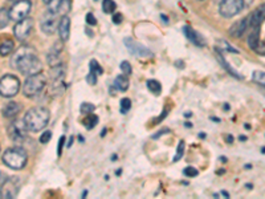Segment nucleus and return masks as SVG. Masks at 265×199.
I'll list each match as a JSON object with an SVG mask.
<instances>
[{
	"label": "nucleus",
	"instance_id": "nucleus-1",
	"mask_svg": "<svg viewBox=\"0 0 265 199\" xmlns=\"http://www.w3.org/2000/svg\"><path fill=\"white\" fill-rule=\"evenodd\" d=\"M11 65L22 72L24 76H33L42 73L43 63L40 61L35 51L29 47H20L11 60Z\"/></svg>",
	"mask_w": 265,
	"mask_h": 199
},
{
	"label": "nucleus",
	"instance_id": "nucleus-2",
	"mask_svg": "<svg viewBox=\"0 0 265 199\" xmlns=\"http://www.w3.org/2000/svg\"><path fill=\"white\" fill-rule=\"evenodd\" d=\"M49 118H51V114H49V110L47 108L35 106L26 113L23 120H24V124H26L29 132H40L48 125Z\"/></svg>",
	"mask_w": 265,
	"mask_h": 199
},
{
	"label": "nucleus",
	"instance_id": "nucleus-3",
	"mask_svg": "<svg viewBox=\"0 0 265 199\" xmlns=\"http://www.w3.org/2000/svg\"><path fill=\"white\" fill-rule=\"evenodd\" d=\"M2 160H3V164L12 170H22L27 165L28 154L23 148L15 146V148L7 149L2 155Z\"/></svg>",
	"mask_w": 265,
	"mask_h": 199
},
{
	"label": "nucleus",
	"instance_id": "nucleus-4",
	"mask_svg": "<svg viewBox=\"0 0 265 199\" xmlns=\"http://www.w3.org/2000/svg\"><path fill=\"white\" fill-rule=\"evenodd\" d=\"M47 87V77L43 73L28 76L23 85V93L26 97H36Z\"/></svg>",
	"mask_w": 265,
	"mask_h": 199
},
{
	"label": "nucleus",
	"instance_id": "nucleus-5",
	"mask_svg": "<svg viewBox=\"0 0 265 199\" xmlns=\"http://www.w3.org/2000/svg\"><path fill=\"white\" fill-rule=\"evenodd\" d=\"M20 80L13 74H6L0 80V93L3 97H13L19 93Z\"/></svg>",
	"mask_w": 265,
	"mask_h": 199
},
{
	"label": "nucleus",
	"instance_id": "nucleus-6",
	"mask_svg": "<svg viewBox=\"0 0 265 199\" xmlns=\"http://www.w3.org/2000/svg\"><path fill=\"white\" fill-rule=\"evenodd\" d=\"M246 7L244 0H221L219 6V13L223 17H232L243 11Z\"/></svg>",
	"mask_w": 265,
	"mask_h": 199
},
{
	"label": "nucleus",
	"instance_id": "nucleus-7",
	"mask_svg": "<svg viewBox=\"0 0 265 199\" xmlns=\"http://www.w3.org/2000/svg\"><path fill=\"white\" fill-rule=\"evenodd\" d=\"M31 7H32V4H31L29 0H19V2H16L10 10L11 19L15 20V22H20V20L28 17Z\"/></svg>",
	"mask_w": 265,
	"mask_h": 199
},
{
	"label": "nucleus",
	"instance_id": "nucleus-8",
	"mask_svg": "<svg viewBox=\"0 0 265 199\" xmlns=\"http://www.w3.org/2000/svg\"><path fill=\"white\" fill-rule=\"evenodd\" d=\"M27 130H28V128L24 124V120L23 121L16 120L8 126V135L15 144H22L27 138Z\"/></svg>",
	"mask_w": 265,
	"mask_h": 199
},
{
	"label": "nucleus",
	"instance_id": "nucleus-9",
	"mask_svg": "<svg viewBox=\"0 0 265 199\" xmlns=\"http://www.w3.org/2000/svg\"><path fill=\"white\" fill-rule=\"evenodd\" d=\"M58 13L51 10H47L42 19V31L45 35H52L58 28Z\"/></svg>",
	"mask_w": 265,
	"mask_h": 199
},
{
	"label": "nucleus",
	"instance_id": "nucleus-10",
	"mask_svg": "<svg viewBox=\"0 0 265 199\" xmlns=\"http://www.w3.org/2000/svg\"><path fill=\"white\" fill-rule=\"evenodd\" d=\"M125 45H126V48L129 49L131 55L137 56V57H141V58H150L153 57L154 53L150 51V49L145 47V45L139 44V43L134 42L133 39H125Z\"/></svg>",
	"mask_w": 265,
	"mask_h": 199
},
{
	"label": "nucleus",
	"instance_id": "nucleus-11",
	"mask_svg": "<svg viewBox=\"0 0 265 199\" xmlns=\"http://www.w3.org/2000/svg\"><path fill=\"white\" fill-rule=\"evenodd\" d=\"M32 28L33 20L31 19V17H26V19L17 22V24L15 26V28H13V33H15L17 40L23 42V40H26L27 37H28L31 31H32Z\"/></svg>",
	"mask_w": 265,
	"mask_h": 199
},
{
	"label": "nucleus",
	"instance_id": "nucleus-12",
	"mask_svg": "<svg viewBox=\"0 0 265 199\" xmlns=\"http://www.w3.org/2000/svg\"><path fill=\"white\" fill-rule=\"evenodd\" d=\"M19 191V180L16 177L7 180L4 185H2V198L12 199L16 196Z\"/></svg>",
	"mask_w": 265,
	"mask_h": 199
},
{
	"label": "nucleus",
	"instance_id": "nucleus-13",
	"mask_svg": "<svg viewBox=\"0 0 265 199\" xmlns=\"http://www.w3.org/2000/svg\"><path fill=\"white\" fill-rule=\"evenodd\" d=\"M249 28H256L261 26V23L265 20V4L260 6L257 10L253 11L248 16Z\"/></svg>",
	"mask_w": 265,
	"mask_h": 199
},
{
	"label": "nucleus",
	"instance_id": "nucleus-14",
	"mask_svg": "<svg viewBox=\"0 0 265 199\" xmlns=\"http://www.w3.org/2000/svg\"><path fill=\"white\" fill-rule=\"evenodd\" d=\"M247 28H249L248 16L241 19L240 22L235 23V24L230 28V35L232 36V37H235V39H239V37L243 36V33L246 32Z\"/></svg>",
	"mask_w": 265,
	"mask_h": 199
},
{
	"label": "nucleus",
	"instance_id": "nucleus-15",
	"mask_svg": "<svg viewBox=\"0 0 265 199\" xmlns=\"http://www.w3.org/2000/svg\"><path fill=\"white\" fill-rule=\"evenodd\" d=\"M183 32H185L186 37L192 43V44L198 45V47H206V40L203 39V36L200 33H198L196 31L191 28L190 26H186L183 28Z\"/></svg>",
	"mask_w": 265,
	"mask_h": 199
},
{
	"label": "nucleus",
	"instance_id": "nucleus-16",
	"mask_svg": "<svg viewBox=\"0 0 265 199\" xmlns=\"http://www.w3.org/2000/svg\"><path fill=\"white\" fill-rule=\"evenodd\" d=\"M58 35H60L63 42L69 40V36H71V19L67 15L61 16L60 23H58Z\"/></svg>",
	"mask_w": 265,
	"mask_h": 199
},
{
	"label": "nucleus",
	"instance_id": "nucleus-17",
	"mask_svg": "<svg viewBox=\"0 0 265 199\" xmlns=\"http://www.w3.org/2000/svg\"><path fill=\"white\" fill-rule=\"evenodd\" d=\"M22 112V105L16 101H10L8 104H6L3 108V116L6 118H13L16 117L19 113Z\"/></svg>",
	"mask_w": 265,
	"mask_h": 199
},
{
	"label": "nucleus",
	"instance_id": "nucleus-18",
	"mask_svg": "<svg viewBox=\"0 0 265 199\" xmlns=\"http://www.w3.org/2000/svg\"><path fill=\"white\" fill-rule=\"evenodd\" d=\"M251 29H252V31H251V33H249L248 36V45L253 51H256L260 44V27H256V28Z\"/></svg>",
	"mask_w": 265,
	"mask_h": 199
},
{
	"label": "nucleus",
	"instance_id": "nucleus-19",
	"mask_svg": "<svg viewBox=\"0 0 265 199\" xmlns=\"http://www.w3.org/2000/svg\"><path fill=\"white\" fill-rule=\"evenodd\" d=\"M60 52L61 49H56V48H52L51 52L48 53L47 58H48V64L51 65L52 68L53 67H57V65L61 64V60H60Z\"/></svg>",
	"mask_w": 265,
	"mask_h": 199
},
{
	"label": "nucleus",
	"instance_id": "nucleus-20",
	"mask_svg": "<svg viewBox=\"0 0 265 199\" xmlns=\"http://www.w3.org/2000/svg\"><path fill=\"white\" fill-rule=\"evenodd\" d=\"M129 85H130V83H129V78L126 77V74H124V73H122L121 76H118V77L115 78V81H114V87L117 88L118 90H121V92L128 90Z\"/></svg>",
	"mask_w": 265,
	"mask_h": 199
},
{
	"label": "nucleus",
	"instance_id": "nucleus-21",
	"mask_svg": "<svg viewBox=\"0 0 265 199\" xmlns=\"http://www.w3.org/2000/svg\"><path fill=\"white\" fill-rule=\"evenodd\" d=\"M13 47H15V45H13L12 40H4V42L2 43V47H0V53H2V56L6 57V56L10 55L11 52L13 51Z\"/></svg>",
	"mask_w": 265,
	"mask_h": 199
},
{
	"label": "nucleus",
	"instance_id": "nucleus-22",
	"mask_svg": "<svg viewBox=\"0 0 265 199\" xmlns=\"http://www.w3.org/2000/svg\"><path fill=\"white\" fill-rule=\"evenodd\" d=\"M147 88H149V90H150L151 93L155 94V96H159L160 92H162V85H160L159 81L157 80L147 81Z\"/></svg>",
	"mask_w": 265,
	"mask_h": 199
},
{
	"label": "nucleus",
	"instance_id": "nucleus-23",
	"mask_svg": "<svg viewBox=\"0 0 265 199\" xmlns=\"http://www.w3.org/2000/svg\"><path fill=\"white\" fill-rule=\"evenodd\" d=\"M97 124H98V117L96 114H93V113L87 114V118L84 120V125H85L87 129H89V130L93 128H96Z\"/></svg>",
	"mask_w": 265,
	"mask_h": 199
},
{
	"label": "nucleus",
	"instance_id": "nucleus-24",
	"mask_svg": "<svg viewBox=\"0 0 265 199\" xmlns=\"http://www.w3.org/2000/svg\"><path fill=\"white\" fill-rule=\"evenodd\" d=\"M72 2L71 0H60V6H58V13L61 16H65L69 11H71Z\"/></svg>",
	"mask_w": 265,
	"mask_h": 199
},
{
	"label": "nucleus",
	"instance_id": "nucleus-25",
	"mask_svg": "<svg viewBox=\"0 0 265 199\" xmlns=\"http://www.w3.org/2000/svg\"><path fill=\"white\" fill-rule=\"evenodd\" d=\"M115 8H117V4H115V2H113V0H104L103 2L104 12L112 13V12H114Z\"/></svg>",
	"mask_w": 265,
	"mask_h": 199
},
{
	"label": "nucleus",
	"instance_id": "nucleus-26",
	"mask_svg": "<svg viewBox=\"0 0 265 199\" xmlns=\"http://www.w3.org/2000/svg\"><path fill=\"white\" fill-rule=\"evenodd\" d=\"M217 57H219V60H220V63H221V64H223L224 67H226V69H227V72H230V73L232 74L233 77H236V78H241V76H240V74H237L236 72L233 71V68L231 67L230 64H227V63H226V61H224V57H223V56L220 55V52H219V51H217Z\"/></svg>",
	"mask_w": 265,
	"mask_h": 199
},
{
	"label": "nucleus",
	"instance_id": "nucleus-27",
	"mask_svg": "<svg viewBox=\"0 0 265 199\" xmlns=\"http://www.w3.org/2000/svg\"><path fill=\"white\" fill-rule=\"evenodd\" d=\"M252 78L255 83L260 84V85H262V87H265V72L255 71L252 74Z\"/></svg>",
	"mask_w": 265,
	"mask_h": 199
},
{
	"label": "nucleus",
	"instance_id": "nucleus-28",
	"mask_svg": "<svg viewBox=\"0 0 265 199\" xmlns=\"http://www.w3.org/2000/svg\"><path fill=\"white\" fill-rule=\"evenodd\" d=\"M0 13H2V19H0V27H2V29H3L7 27L8 22H10L11 16H10V12H8L6 8H2Z\"/></svg>",
	"mask_w": 265,
	"mask_h": 199
},
{
	"label": "nucleus",
	"instance_id": "nucleus-29",
	"mask_svg": "<svg viewBox=\"0 0 265 199\" xmlns=\"http://www.w3.org/2000/svg\"><path fill=\"white\" fill-rule=\"evenodd\" d=\"M183 154H185V141H179L178 149H176V154L175 157L173 158L174 162H178V161L182 160Z\"/></svg>",
	"mask_w": 265,
	"mask_h": 199
},
{
	"label": "nucleus",
	"instance_id": "nucleus-30",
	"mask_svg": "<svg viewBox=\"0 0 265 199\" xmlns=\"http://www.w3.org/2000/svg\"><path fill=\"white\" fill-rule=\"evenodd\" d=\"M89 68H90V72H94V73H97V74H103L104 73L101 65H99L98 61L94 60V58H93V60H90Z\"/></svg>",
	"mask_w": 265,
	"mask_h": 199
},
{
	"label": "nucleus",
	"instance_id": "nucleus-31",
	"mask_svg": "<svg viewBox=\"0 0 265 199\" xmlns=\"http://www.w3.org/2000/svg\"><path fill=\"white\" fill-rule=\"evenodd\" d=\"M80 110H81V113H83V114H85V116H87V114H90V113H93V110H94V105H93V104H90V103H83L80 106Z\"/></svg>",
	"mask_w": 265,
	"mask_h": 199
},
{
	"label": "nucleus",
	"instance_id": "nucleus-32",
	"mask_svg": "<svg viewBox=\"0 0 265 199\" xmlns=\"http://www.w3.org/2000/svg\"><path fill=\"white\" fill-rule=\"evenodd\" d=\"M119 67H121L122 73L126 74V76H130V74L133 73V68H131V65H130V63H129V61H122Z\"/></svg>",
	"mask_w": 265,
	"mask_h": 199
},
{
	"label": "nucleus",
	"instance_id": "nucleus-33",
	"mask_svg": "<svg viewBox=\"0 0 265 199\" xmlns=\"http://www.w3.org/2000/svg\"><path fill=\"white\" fill-rule=\"evenodd\" d=\"M131 108V101L129 98H122L121 99V113L122 114H126V113L130 110Z\"/></svg>",
	"mask_w": 265,
	"mask_h": 199
},
{
	"label": "nucleus",
	"instance_id": "nucleus-34",
	"mask_svg": "<svg viewBox=\"0 0 265 199\" xmlns=\"http://www.w3.org/2000/svg\"><path fill=\"white\" fill-rule=\"evenodd\" d=\"M183 173H185L186 177L194 178V177H196V175H198L199 171L196 170V169H195V167H192V166H187V167H186V169H185V171H183Z\"/></svg>",
	"mask_w": 265,
	"mask_h": 199
},
{
	"label": "nucleus",
	"instance_id": "nucleus-35",
	"mask_svg": "<svg viewBox=\"0 0 265 199\" xmlns=\"http://www.w3.org/2000/svg\"><path fill=\"white\" fill-rule=\"evenodd\" d=\"M97 76H98V74L94 73V72H89V74L87 76L88 84H90V85H96V84H97Z\"/></svg>",
	"mask_w": 265,
	"mask_h": 199
},
{
	"label": "nucleus",
	"instance_id": "nucleus-36",
	"mask_svg": "<svg viewBox=\"0 0 265 199\" xmlns=\"http://www.w3.org/2000/svg\"><path fill=\"white\" fill-rule=\"evenodd\" d=\"M51 138H52V133L48 130V132H44L42 135H40V142H42V144H48V142L51 141Z\"/></svg>",
	"mask_w": 265,
	"mask_h": 199
},
{
	"label": "nucleus",
	"instance_id": "nucleus-37",
	"mask_svg": "<svg viewBox=\"0 0 265 199\" xmlns=\"http://www.w3.org/2000/svg\"><path fill=\"white\" fill-rule=\"evenodd\" d=\"M87 23H88V24H90V26H96L97 20H96V17H94V15H93V13H88V15H87Z\"/></svg>",
	"mask_w": 265,
	"mask_h": 199
},
{
	"label": "nucleus",
	"instance_id": "nucleus-38",
	"mask_svg": "<svg viewBox=\"0 0 265 199\" xmlns=\"http://www.w3.org/2000/svg\"><path fill=\"white\" fill-rule=\"evenodd\" d=\"M64 142H65V137L63 135L60 138V142H58V146H57V155L60 157L61 155V151H63V146H64Z\"/></svg>",
	"mask_w": 265,
	"mask_h": 199
},
{
	"label": "nucleus",
	"instance_id": "nucleus-39",
	"mask_svg": "<svg viewBox=\"0 0 265 199\" xmlns=\"http://www.w3.org/2000/svg\"><path fill=\"white\" fill-rule=\"evenodd\" d=\"M256 52H257V53H260V55L265 56V42L260 43L259 47H257V49H256Z\"/></svg>",
	"mask_w": 265,
	"mask_h": 199
},
{
	"label": "nucleus",
	"instance_id": "nucleus-40",
	"mask_svg": "<svg viewBox=\"0 0 265 199\" xmlns=\"http://www.w3.org/2000/svg\"><path fill=\"white\" fill-rule=\"evenodd\" d=\"M122 15L121 13H115L114 16H113V23H115V24H119V23H122Z\"/></svg>",
	"mask_w": 265,
	"mask_h": 199
},
{
	"label": "nucleus",
	"instance_id": "nucleus-41",
	"mask_svg": "<svg viewBox=\"0 0 265 199\" xmlns=\"http://www.w3.org/2000/svg\"><path fill=\"white\" fill-rule=\"evenodd\" d=\"M166 132H170L169 129H163V130H160V132H158L157 134H155V135H153V138H155V140H157L158 137H160V135H162L163 133H166Z\"/></svg>",
	"mask_w": 265,
	"mask_h": 199
},
{
	"label": "nucleus",
	"instance_id": "nucleus-42",
	"mask_svg": "<svg viewBox=\"0 0 265 199\" xmlns=\"http://www.w3.org/2000/svg\"><path fill=\"white\" fill-rule=\"evenodd\" d=\"M7 177H8V175H7V174L2 173V185H4V183H6V182H4V181L8 180V178H7Z\"/></svg>",
	"mask_w": 265,
	"mask_h": 199
},
{
	"label": "nucleus",
	"instance_id": "nucleus-43",
	"mask_svg": "<svg viewBox=\"0 0 265 199\" xmlns=\"http://www.w3.org/2000/svg\"><path fill=\"white\" fill-rule=\"evenodd\" d=\"M226 141L230 142V144H232V142H233V137H232V135H227V137H226Z\"/></svg>",
	"mask_w": 265,
	"mask_h": 199
},
{
	"label": "nucleus",
	"instance_id": "nucleus-44",
	"mask_svg": "<svg viewBox=\"0 0 265 199\" xmlns=\"http://www.w3.org/2000/svg\"><path fill=\"white\" fill-rule=\"evenodd\" d=\"M223 195H224V196H227V198H230V194H228L227 191H223Z\"/></svg>",
	"mask_w": 265,
	"mask_h": 199
},
{
	"label": "nucleus",
	"instance_id": "nucleus-45",
	"mask_svg": "<svg viewBox=\"0 0 265 199\" xmlns=\"http://www.w3.org/2000/svg\"><path fill=\"white\" fill-rule=\"evenodd\" d=\"M199 137H200V138H205L206 134H205V133H200V134H199Z\"/></svg>",
	"mask_w": 265,
	"mask_h": 199
},
{
	"label": "nucleus",
	"instance_id": "nucleus-46",
	"mask_svg": "<svg viewBox=\"0 0 265 199\" xmlns=\"http://www.w3.org/2000/svg\"><path fill=\"white\" fill-rule=\"evenodd\" d=\"M244 2H246V4H251L253 2V0H244Z\"/></svg>",
	"mask_w": 265,
	"mask_h": 199
},
{
	"label": "nucleus",
	"instance_id": "nucleus-47",
	"mask_svg": "<svg viewBox=\"0 0 265 199\" xmlns=\"http://www.w3.org/2000/svg\"><path fill=\"white\" fill-rule=\"evenodd\" d=\"M43 2H44V3H47V4H49L52 2V0H43Z\"/></svg>",
	"mask_w": 265,
	"mask_h": 199
}]
</instances>
